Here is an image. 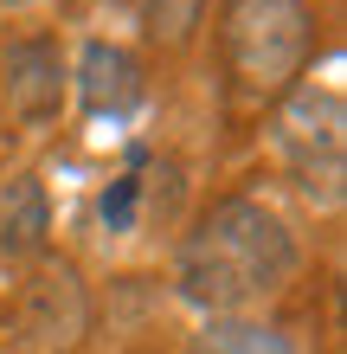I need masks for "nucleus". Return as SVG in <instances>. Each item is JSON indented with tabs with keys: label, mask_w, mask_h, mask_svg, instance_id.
Wrapping results in <instances>:
<instances>
[{
	"label": "nucleus",
	"mask_w": 347,
	"mask_h": 354,
	"mask_svg": "<svg viewBox=\"0 0 347 354\" xmlns=\"http://www.w3.org/2000/svg\"><path fill=\"white\" fill-rule=\"evenodd\" d=\"M193 354H302V342L264 316H212L206 335L193 342Z\"/></svg>",
	"instance_id": "6e6552de"
},
{
	"label": "nucleus",
	"mask_w": 347,
	"mask_h": 354,
	"mask_svg": "<svg viewBox=\"0 0 347 354\" xmlns=\"http://www.w3.org/2000/svg\"><path fill=\"white\" fill-rule=\"evenodd\" d=\"M219 52H226V84L238 103H283L315 58V7L309 0H226Z\"/></svg>",
	"instance_id": "f03ea898"
},
{
	"label": "nucleus",
	"mask_w": 347,
	"mask_h": 354,
	"mask_svg": "<svg viewBox=\"0 0 347 354\" xmlns=\"http://www.w3.org/2000/svg\"><path fill=\"white\" fill-rule=\"evenodd\" d=\"M302 270V239L257 194H226L180 239L174 283L199 316H264Z\"/></svg>",
	"instance_id": "f257e3e1"
},
{
	"label": "nucleus",
	"mask_w": 347,
	"mask_h": 354,
	"mask_svg": "<svg viewBox=\"0 0 347 354\" xmlns=\"http://www.w3.org/2000/svg\"><path fill=\"white\" fill-rule=\"evenodd\" d=\"M71 91H77V110L97 116V122H122L141 110V97H148V77H141L135 52L129 46H110V39H90L84 52H77V71H71Z\"/></svg>",
	"instance_id": "39448f33"
},
{
	"label": "nucleus",
	"mask_w": 347,
	"mask_h": 354,
	"mask_svg": "<svg viewBox=\"0 0 347 354\" xmlns=\"http://www.w3.org/2000/svg\"><path fill=\"white\" fill-rule=\"evenodd\" d=\"M199 7H206V0H148V32L161 46H180V39L199 26Z\"/></svg>",
	"instance_id": "1a4fd4ad"
},
{
	"label": "nucleus",
	"mask_w": 347,
	"mask_h": 354,
	"mask_svg": "<svg viewBox=\"0 0 347 354\" xmlns=\"http://www.w3.org/2000/svg\"><path fill=\"white\" fill-rule=\"evenodd\" d=\"M71 103V65L52 39H13L0 52V110L19 129H46Z\"/></svg>",
	"instance_id": "20e7f679"
},
{
	"label": "nucleus",
	"mask_w": 347,
	"mask_h": 354,
	"mask_svg": "<svg viewBox=\"0 0 347 354\" xmlns=\"http://www.w3.org/2000/svg\"><path fill=\"white\" fill-rule=\"evenodd\" d=\"M277 149H283V161H290L302 194L335 206L341 200V149H347V136H341V91L335 84H321V91L296 84L277 103Z\"/></svg>",
	"instance_id": "7ed1b4c3"
},
{
	"label": "nucleus",
	"mask_w": 347,
	"mask_h": 354,
	"mask_svg": "<svg viewBox=\"0 0 347 354\" xmlns=\"http://www.w3.org/2000/svg\"><path fill=\"white\" fill-rule=\"evenodd\" d=\"M46 232H52L46 180L39 174H13L7 187H0V252L7 258H32V252H46Z\"/></svg>",
	"instance_id": "0eeeda50"
},
{
	"label": "nucleus",
	"mask_w": 347,
	"mask_h": 354,
	"mask_svg": "<svg viewBox=\"0 0 347 354\" xmlns=\"http://www.w3.org/2000/svg\"><path fill=\"white\" fill-rule=\"evenodd\" d=\"M90 328V297L77 283L71 264H39V277L26 283V335L52 354H71Z\"/></svg>",
	"instance_id": "423d86ee"
}]
</instances>
